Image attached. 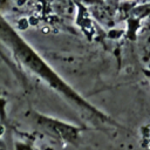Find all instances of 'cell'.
I'll return each instance as SVG.
<instances>
[{
    "instance_id": "6da1fadb",
    "label": "cell",
    "mask_w": 150,
    "mask_h": 150,
    "mask_svg": "<svg viewBox=\"0 0 150 150\" xmlns=\"http://www.w3.org/2000/svg\"><path fill=\"white\" fill-rule=\"evenodd\" d=\"M11 46L13 50L15 52L18 59L32 71H34L38 76H40L42 80H45L53 89H55L57 93H60L67 101L70 102V104L77 107L79 109H82L83 111H87L88 114H91L96 118H101L103 122L111 123L110 118L105 116L103 112H101L96 107L87 102L82 96H80L71 87H69L62 79H60L40 57L36 55L29 46H27L23 41H21L18 38L11 39Z\"/></svg>"
},
{
    "instance_id": "7a4b0ae2",
    "label": "cell",
    "mask_w": 150,
    "mask_h": 150,
    "mask_svg": "<svg viewBox=\"0 0 150 150\" xmlns=\"http://www.w3.org/2000/svg\"><path fill=\"white\" fill-rule=\"evenodd\" d=\"M42 130L47 134H49L50 136H54L56 138H61L64 142H75L79 136V130L74 127H70L66 123H62L60 121H55V120H48V118H38L36 122Z\"/></svg>"
},
{
    "instance_id": "3957f363",
    "label": "cell",
    "mask_w": 150,
    "mask_h": 150,
    "mask_svg": "<svg viewBox=\"0 0 150 150\" xmlns=\"http://www.w3.org/2000/svg\"><path fill=\"white\" fill-rule=\"evenodd\" d=\"M138 56L142 64L150 69V30H144L138 39Z\"/></svg>"
}]
</instances>
